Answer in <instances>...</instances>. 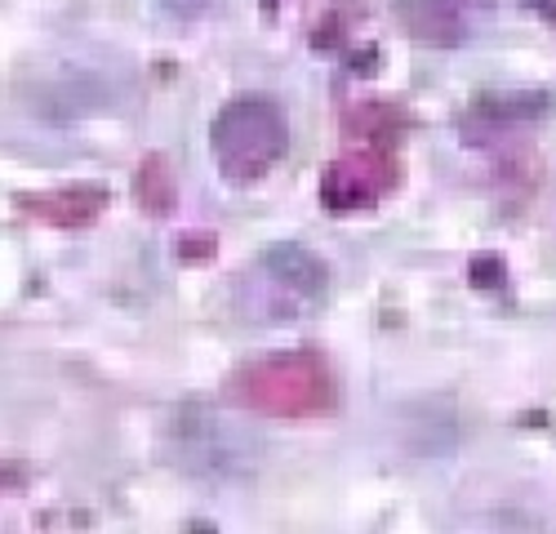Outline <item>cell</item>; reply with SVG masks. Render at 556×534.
I'll list each match as a JSON object with an SVG mask.
<instances>
[{"label": "cell", "mask_w": 556, "mask_h": 534, "mask_svg": "<svg viewBox=\"0 0 556 534\" xmlns=\"http://www.w3.org/2000/svg\"><path fill=\"white\" fill-rule=\"evenodd\" d=\"M290 129L286 112L267 99H237L227 103L210 129V152L231 183H254L286 156Z\"/></svg>", "instance_id": "7a4b0ae2"}, {"label": "cell", "mask_w": 556, "mask_h": 534, "mask_svg": "<svg viewBox=\"0 0 556 534\" xmlns=\"http://www.w3.org/2000/svg\"><path fill=\"white\" fill-rule=\"evenodd\" d=\"M156 5L165 14H174V18H205L218 5V0H156Z\"/></svg>", "instance_id": "277c9868"}, {"label": "cell", "mask_w": 556, "mask_h": 534, "mask_svg": "<svg viewBox=\"0 0 556 534\" xmlns=\"http://www.w3.org/2000/svg\"><path fill=\"white\" fill-rule=\"evenodd\" d=\"M326 298V263L303 245H271L245 277V312L254 321H294Z\"/></svg>", "instance_id": "3957f363"}, {"label": "cell", "mask_w": 556, "mask_h": 534, "mask_svg": "<svg viewBox=\"0 0 556 534\" xmlns=\"http://www.w3.org/2000/svg\"><path fill=\"white\" fill-rule=\"evenodd\" d=\"M169 445H174V463L205 485L254 476L263 455L258 436L231 415H223L218 406H182L169 423Z\"/></svg>", "instance_id": "6da1fadb"}]
</instances>
